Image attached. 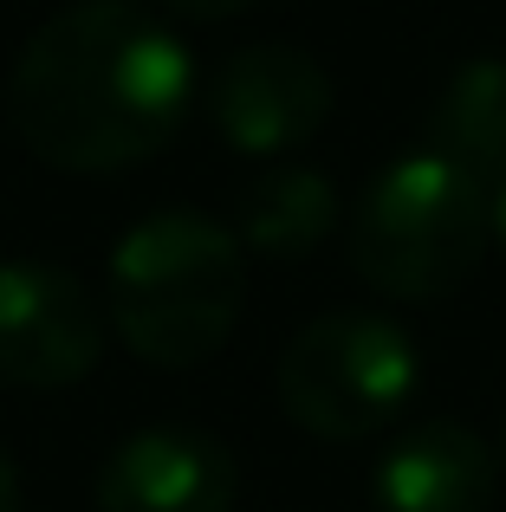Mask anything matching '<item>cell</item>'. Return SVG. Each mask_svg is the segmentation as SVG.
<instances>
[{
    "mask_svg": "<svg viewBox=\"0 0 506 512\" xmlns=\"http://www.w3.org/2000/svg\"><path fill=\"white\" fill-rule=\"evenodd\" d=\"M208 124L228 150L241 156H292L299 143H312L331 117V78L312 52L260 39L241 46L215 65L202 91Z\"/></svg>",
    "mask_w": 506,
    "mask_h": 512,
    "instance_id": "8992f818",
    "label": "cell"
},
{
    "mask_svg": "<svg viewBox=\"0 0 506 512\" xmlns=\"http://www.w3.org/2000/svg\"><path fill=\"white\" fill-rule=\"evenodd\" d=\"M0 512H20V474H13L7 448H0Z\"/></svg>",
    "mask_w": 506,
    "mask_h": 512,
    "instance_id": "4fadbf2b",
    "label": "cell"
},
{
    "mask_svg": "<svg viewBox=\"0 0 506 512\" xmlns=\"http://www.w3.org/2000/svg\"><path fill=\"white\" fill-rule=\"evenodd\" d=\"M331 227H338V188H331V175L305 169V163H279L241 195L234 240L253 260H305V253H318L331 240Z\"/></svg>",
    "mask_w": 506,
    "mask_h": 512,
    "instance_id": "9c48e42d",
    "label": "cell"
},
{
    "mask_svg": "<svg viewBox=\"0 0 506 512\" xmlns=\"http://www.w3.org/2000/svg\"><path fill=\"white\" fill-rule=\"evenodd\" d=\"M487 234L506 247V175H500V182H487Z\"/></svg>",
    "mask_w": 506,
    "mask_h": 512,
    "instance_id": "7c38bea8",
    "label": "cell"
},
{
    "mask_svg": "<svg viewBox=\"0 0 506 512\" xmlns=\"http://www.w3.org/2000/svg\"><path fill=\"white\" fill-rule=\"evenodd\" d=\"M247 305V247L208 214L137 221L104 266V318L156 370H195L234 338Z\"/></svg>",
    "mask_w": 506,
    "mask_h": 512,
    "instance_id": "7a4b0ae2",
    "label": "cell"
},
{
    "mask_svg": "<svg viewBox=\"0 0 506 512\" xmlns=\"http://www.w3.org/2000/svg\"><path fill=\"white\" fill-rule=\"evenodd\" d=\"M494 454H500V467H506V422H500V448Z\"/></svg>",
    "mask_w": 506,
    "mask_h": 512,
    "instance_id": "5bb4252c",
    "label": "cell"
},
{
    "mask_svg": "<svg viewBox=\"0 0 506 512\" xmlns=\"http://www.w3.org/2000/svg\"><path fill=\"white\" fill-rule=\"evenodd\" d=\"M98 512H234L241 461L202 428H137L98 467Z\"/></svg>",
    "mask_w": 506,
    "mask_h": 512,
    "instance_id": "52a82bcc",
    "label": "cell"
},
{
    "mask_svg": "<svg viewBox=\"0 0 506 512\" xmlns=\"http://www.w3.org/2000/svg\"><path fill=\"white\" fill-rule=\"evenodd\" d=\"M163 13H182V20H234V13H247L253 0H156Z\"/></svg>",
    "mask_w": 506,
    "mask_h": 512,
    "instance_id": "8fae6325",
    "label": "cell"
},
{
    "mask_svg": "<svg viewBox=\"0 0 506 512\" xmlns=\"http://www.w3.org/2000/svg\"><path fill=\"white\" fill-rule=\"evenodd\" d=\"M104 357V305L46 260H0V383L72 389Z\"/></svg>",
    "mask_w": 506,
    "mask_h": 512,
    "instance_id": "5b68a950",
    "label": "cell"
},
{
    "mask_svg": "<svg viewBox=\"0 0 506 512\" xmlns=\"http://www.w3.org/2000/svg\"><path fill=\"white\" fill-rule=\"evenodd\" d=\"M195 59L137 0H72L20 46L7 124L39 163L111 175L156 156L195 111Z\"/></svg>",
    "mask_w": 506,
    "mask_h": 512,
    "instance_id": "6da1fadb",
    "label": "cell"
},
{
    "mask_svg": "<svg viewBox=\"0 0 506 512\" xmlns=\"http://www.w3.org/2000/svg\"><path fill=\"white\" fill-rule=\"evenodd\" d=\"M416 383V338L383 312H325L279 357V409L318 441H364L390 428Z\"/></svg>",
    "mask_w": 506,
    "mask_h": 512,
    "instance_id": "277c9868",
    "label": "cell"
},
{
    "mask_svg": "<svg viewBox=\"0 0 506 512\" xmlns=\"http://www.w3.org/2000/svg\"><path fill=\"white\" fill-rule=\"evenodd\" d=\"M500 454L468 422H416L370 467V512H494Z\"/></svg>",
    "mask_w": 506,
    "mask_h": 512,
    "instance_id": "ba28073f",
    "label": "cell"
},
{
    "mask_svg": "<svg viewBox=\"0 0 506 512\" xmlns=\"http://www.w3.org/2000/svg\"><path fill=\"white\" fill-rule=\"evenodd\" d=\"M429 150L461 163L474 182L506 175V52L468 59L429 111Z\"/></svg>",
    "mask_w": 506,
    "mask_h": 512,
    "instance_id": "30bf717a",
    "label": "cell"
},
{
    "mask_svg": "<svg viewBox=\"0 0 506 512\" xmlns=\"http://www.w3.org/2000/svg\"><path fill=\"white\" fill-rule=\"evenodd\" d=\"M487 240V182H474L442 150H416L364 188L351 221V266L383 299L435 305L474 279Z\"/></svg>",
    "mask_w": 506,
    "mask_h": 512,
    "instance_id": "3957f363",
    "label": "cell"
}]
</instances>
